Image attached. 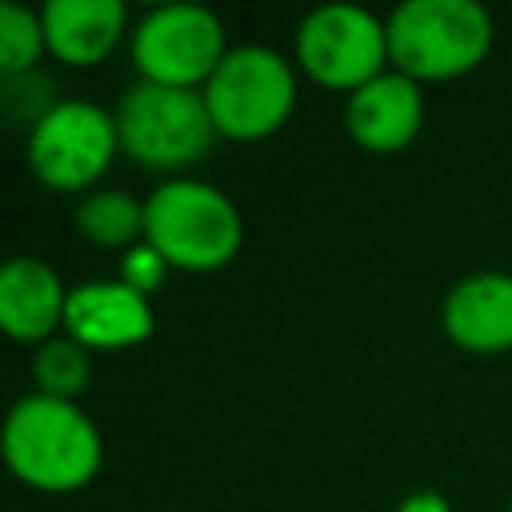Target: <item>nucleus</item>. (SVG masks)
<instances>
[{
    "instance_id": "nucleus-4",
    "label": "nucleus",
    "mask_w": 512,
    "mask_h": 512,
    "mask_svg": "<svg viewBox=\"0 0 512 512\" xmlns=\"http://www.w3.org/2000/svg\"><path fill=\"white\" fill-rule=\"evenodd\" d=\"M112 116L120 132V152H128V160H136L140 168L168 172V180L196 168L216 144L208 104L192 88L136 80L132 88H124Z\"/></svg>"
},
{
    "instance_id": "nucleus-13",
    "label": "nucleus",
    "mask_w": 512,
    "mask_h": 512,
    "mask_svg": "<svg viewBox=\"0 0 512 512\" xmlns=\"http://www.w3.org/2000/svg\"><path fill=\"white\" fill-rule=\"evenodd\" d=\"M48 56L68 68H92L116 52L128 28L120 0H48L40 8Z\"/></svg>"
},
{
    "instance_id": "nucleus-5",
    "label": "nucleus",
    "mask_w": 512,
    "mask_h": 512,
    "mask_svg": "<svg viewBox=\"0 0 512 512\" xmlns=\"http://www.w3.org/2000/svg\"><path fill=\"white\" fill-rule=\"evenodd\" d=\"M216 136L256 144L276 136L296 108V68L268 44L228 48L212 80L200 88Z\"/></svg>"
},
{
    "instance_id": "nucleus-19",
    "label": "nucleus",
    "mask_w": 512,
    "mask_h": 512,
    "mask_svg": "<svg viewBox=\"0 0 512 512\" xmlns=\"http://www.w3.org/2000/svg\"><path fill=\"white\" fill-rule=\"evenodd\" d=\"M508 512H512V500H508Z\"/></svg>"
},
{
    "instance_id": "nucleus-8",
    "label": "nucleus",
    "mask_w": 512,
    "mask_h": 512,
    "mask_svg": "<svg viewBox=\"0 0 512 512\" xmlns=\"http://www.w3.org/2000/svg\"><path fill=\"white\" fill-rule=\"evenodd\" d=\"M120 152L116 116L92 100H60L28 132V168L52 192L92 188Z\"/></svg>"
},
{
    "instance_id": "nucleus-9",
    "label": "nucleus",
    "mask_w": 512,
    "mask_h": 512,
    "mask_svg": "<svg viewBox=\"0 0 512 512\" xmlns=\"http://www.w3.org/2000/svg\"><path fill=\"white\" fill-rule=\"evenodd\" d=\"M64 332L88 352H120L152 340L156 316L152 300L128 288L124 280H84L68 288Z\"/></svg>"
},
{
    "instance_id": "nucleus-1",
    "label": "nucleus",
    "mask_w": 512,
    "mask_h": 512,
    "mask_svg": "<svg viewBox=\"0 0 512 512\" xmlns=\"http://www.w3.org/2000/svg\"><path fill=\"white\" fill-rule=\"evenodd\" d=\"M4 460L36 492H80L104 464V436L76 400L28 392L4 420Z\"/></svg>"
},
{
    "instance_id": "nucleus-11",
    "label": "nucleus",
    "mask_w": 512,
    "mask_h": 512,
    "mask_svg": "<svg viewBox=\"0 0 512 512\" xmlns=\"http://www.w3.org/2000/svg\"><path fill=\"white\" fill-rule=\"evenodd\" d=\"M444 336L476 356H496L512 348V276L472 272L456 280L440 304Z\"/></svg>"
},
{
    "instance_id": "nucleus-16",
    "label": "nucleus",
    "mask_w": 512,
    "mask_h": 512,
    "mask_svg": "<svg viewBox=\"0 0 512 512\" xmlns=\"http://www.w3.org/2000/svg\"><path fill=\"white\" fill-rule=\"evenodd\" d=\"M48 52L44 40V20L40 12L4 0L0 4V72L4 76H24L36 72V60Z\"/></svg>"
},
{
    "instance_id": "nucleus-6",
    "label": "nucleus",
    "mask_w": 512,
    "mask_h": 512,
    "mask_svg": "<svg viewBox=\"0 0 512 512\" xmlns=\"http://www.w3.org/2000/svg\"><path fill=\"white\" fill-rule=\"evenodd\" d=\"M128 52L140 80L200 92L228 56V40L216 12L200 4H160L136 20Z\"/></svg>"
},
{
    "instance_id": "nucleus-3",
    "label": "nucleus",
    "mask_w": 512,
    "mask_h": 512,
    "mask_svg": "<svg viewBox=\"0 0 512 512\" xmlns=\"http://www.w3.org/2000/svg\"><path fill=\"white\" fill-rule=\"evenodd\" d=\"M144 240L180 272H216L244 244V220L228 192L196 176H172L144 200Z\"/></svg>"
},
{
    "instance_id": "nucleus-17",
    "label": "nucleus",
    "mask_w": 512,
    "mask_h": 512,
    "mask_svg": "<svg viewBox=\"0 0 512 512\" xmlns=\"http://www.w3.org/2000/svg\"><path fill=\"white\" fill-rule=\"evenodd\" d=\"M168 260L148 244V240H140V244H132V248H124L120 252V268H116V280H124L128 288H136L140 296H148L152 300V292H160L164 288V280H168Z\"/></svg>"
},
{
    "instance_id": "nucleus-14",
    "label": "nucleus",
    "mask_w": 512,
    "mask_h": 512,
    "mask_svg": "<svg viewBox=\"0 0 512 512\" xmlns=\"http://www.w3.org/2000/svg\"><path fill=\"white\" fill-rule=\"evenodd\" d=\"M76 232L96 248H132L144 240V204L124 188H96L84 192L76 204Z\"/></svg>"
},
{
    "instance_id": "nucleus-15",
    "label": "nucleus",
    "mask_w": 512,
    "mask_h": 512,
    "mask_svg": "<svg viewBox=\"0 0 512 512\" xmlns=\"http://www.w3.org/2000/svg\"><path fill=\"white\" fill-rule=\"evenodd\" d=\"M32 380H36V392L44 396L76 400L92 380V352L76 344L68 332H60L32 348Z\"/></svg>"
},
{
    "instance_id": "nucleus-2",
    "label": "nucleus",
    "mask_w": 512,
    "mask_h": 512,
    "mask_svg": "<svg viewBox=\"0 0 512 512\" xmlns=\"http://www.w3.org/2000/svg\"><path fill=\"white\" fill-rule=\"evenodd\" d=\"M388 64L416 84L468 76L492 48V16L476 0H404L392 8Z\"/></svg>"
},
{
    "instance_id": "nucleus-12",
    "label": "nucleus",
    "mask_w": 512,
    "mask_h": 512,
    "mask_svg": "<svg viewBox=\"0 0 512 512\" xmlns=\"http://www.w3.org/2000/svg\"><path fill=\"white\" fill-rule=\"evenodd\" d=\"M68 288L40 256H12L0 268V328L20 344H44L64 332Z\"/></svg>"
},
{
    "instance_id": "nucleus-7",
    "label": "nucleus",
    "mask_w": 512,
    "mask_h": 512,
    "mask_svg": "<svg viewBox=\"0 0 512 512\" xmlns=\"http://www.w3.org/2000/svg\"><path fill=\"white\" fill-rule=\"evenodd\" d=\"M296 64L332 92H356L388 72V24L356 4L312 8L296 28Z\"/></svg>"
},
{
    "instance_id": "nucleus-18",
    "label": "nucleus",
    "mask_w": 512,
    "mask_h": 512,
    "mask_svg": "<svg viewBox=\"0 0 512 512\" xmlns=\"http://www.w3.org/2000/svg\"><path fill=\"white\" fill-rule=\"evenodd\" d=\"M396 512H452V504H448V496H440L432 488H420V492H408L396 504Z\"/></svg>"
},
{
    "instance_id": "nucleus-10",
    "label": "nucleus",
    "mask_w": 512,
    "mask_h": 512,
    "mask_svg": "<svg viewBox=\"0 0 512 512\" xmlns=\"http://www.w3.org/2000/svg\"><path fill=\"white\" fill-rule=\"evenodd\" d=\"M424 124V96L420 84L404 72L388 68L376 80L360 84L344 100V128L368 152H400L416 140Z\"/></svg>"
}]
</instances>
